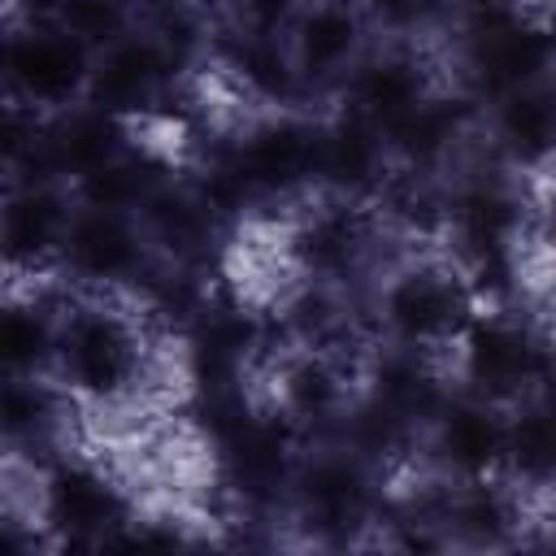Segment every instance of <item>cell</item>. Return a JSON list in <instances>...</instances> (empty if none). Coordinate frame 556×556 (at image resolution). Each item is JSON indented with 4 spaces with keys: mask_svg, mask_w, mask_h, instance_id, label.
Masks as SVG:
<instances>
[{
    "mask_svg": "<svg viewBox=\"0 0 556 556\" xmlns=\"http://www.w3.org/2000/svg\"><path fill=\"white\" fill-rule=\"evenodd\" d=\"M378 348L447 361L482 295L469 269L443 243H400L361 287Z\"/></svg>",
    "mask_w": 556,
    "mask_h": 556,
    "instance_id": "1",
    "label": "cell"
},
{
    "mask_svg": "<svg viewBox=\"0 0 556 556\" xmlns=\"http://www.w3.org/2000/svg\"><path fill=\"white\" fill-rule=\"evenodd\" d=\"M452 382L491 404L539 395L556 369V339L526 304H482L447 356Z\"/></svg>",
    "mask_w": 556,
    "mask_h": 556,
    "instance_id": "2",
    "label": "cell"
},
{
    "mask_svg": "<svg viewBox=\"0 0 556 556\" xmlns=\"http://www.w3.org/2000/svg\"><path fill=\"white\" fill-rule=\"evenodd\" d=\"M96 52L52 17H4L0 96L35 117H61L91 96Z\"/></svg>",
    "mask_w": 556,
    "mask_h": 556,
    "instance_id": "3",
    "label": "cell"
},
{
    "mask_svg": "<svg viewBox=\"0 0 556 556\" xmlns=\"http://www.w3.org/2000/svg\"><path fill=\"white\" fill-rule=\"evenodd\" d=\"M161 265L139 213L96 208L78 200V213L61 248V282L70 291H139Z\"/></svg>",
    "mask_w": 556,
    "mask_h": 556,
    "instance_id": "4",
    "label": "cell"
},
{
    "mask_svg": "<svg viewBox=\"0 0 556 556\" xmlns=\"http://www.w3.org/2000/svg\"><path fill=\"white\" fill-rule=\"evenodd\" d=\"M287 56L295 65V78L304 87V100L313 109L334 104L352 70L365 61V52L378 43L361 0H304L300 13L291 17L287 35Z\"/></svg>",
    "mask_w": 556,
    "mask_h": 556,
    "instance_id": "5",
    "label": "cell"
},
{
    "mask_svg": "<svg viewBox=\"0 0 556 556\" xmlns=\"http://www.w3.org/2000/svg\"><path fill=\"white\" fill-rule=\"evenodd\" d=\"M478 148L526 187L556 174V74L517 83L478 104Z\"/></svg>",
    "mask_w": 556,
    "mask_h": 556,
    "instance_id": "6",
    "label": "cell"
},
{
    "mask_svg": "<svg viewBox=\"0 0 556 556\" xmlns=\"http://www.w3.org/2000/svg\"><path fill=\"white\" fill-rule=\"evenodd\" d=\"M78 213V195L61 178H9L0 182V252L4 282L61 278L65 230Z\"/></svg>",
    "mask_w": 556,
    "mask_h": 556,
    "instance_id": "7",
    "label": "cell"
},
{
    "mask_svg": "<svg viewBox=\"0 0 556 556\" xmlns=\"http://www.w3.org/2000/svg\"><path fill=\"white\" fill-rule=\"evenodd\" d=\"M187 78H191V70L139 22L126 39L96 52V74H91L87 104H100L117 117L139 122V117H152V113L169 109L182 96Z\"/></svg>",
    "mask_w": 556,
    "mask_h": 556,
    "instance_id": "8",
    "label": "cell"
},
{
    "mask_svg": "<svg viewBox=\"0 0 556 556\" xmlns=\"http://www.w3.org/2000/svg\"><path fill=\"white\" fill-rule=\"evenodd\" d=\"M421 465L447 482L495 478L508 469V408L469 391H452L421 430Z\"/></svg>",
    "mask_w": 556,
    "mask_h": 556,
    "instance_id": "9",
    "label": "cell"
},
{
    "mask_svg": "<svg viewBox=\"0 0 556 556\" xmlns=\"http://www.w3.org/2000/svg\"><path fill=\"white\" fill-rule=\"evenodd\" d=\"M460 0H361L378 39L391 43H447Z\"/></svg>",
    "mask_w": 556,
    "mask_h": 556,
    "instance_id": "10",
    "label": "cell"
},
{
    "mask_svg": "<svg viewBox=\"0 0 556 556\" xmlns=\"http://www.w3.org/2000/svg\"><path fill=\"white\" fill-rule=\"evenodd\" d=\"M48 17L91 52H104L109 43L126 39L143 22V4L139 0H56Z\"/></svg>",
    "mask_w": 556,
    "mask_h": 556,
    "instance_id": "11",
    "label": "cell"
},
{
    "mask_svg": "<svg viewBox=\"0 0 556 556\" xmlns=\"http://www.w3.org/2000/svg\"><path fill=\"white\" fill-rule=\"evenodd\" d=\"M56 0H4V17H48Z\"/></svg>",
    "mask_w": 556,
    "mask_h": 556,
    "instance_id": "12",
    "label": "cell"
}]
</instances>
